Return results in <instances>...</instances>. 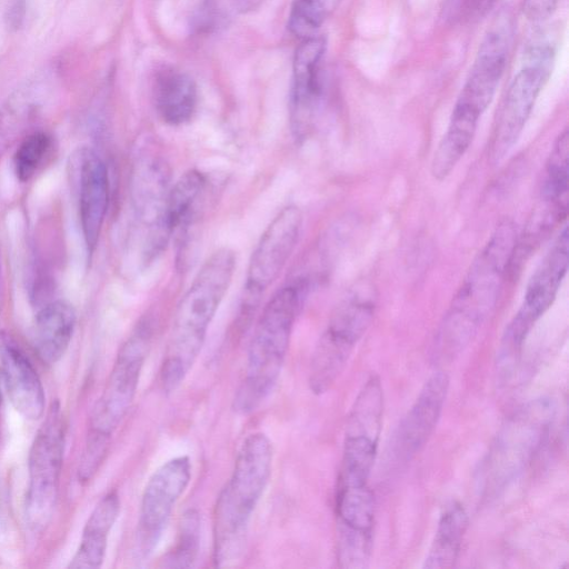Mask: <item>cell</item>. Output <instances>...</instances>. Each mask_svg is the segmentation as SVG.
<instances>
[{
	"instance_id": "cell-1",
	"label": "cell",
	"mask_w": 569,
	"mask_h": 569,
	"mask_svg": "<svg viewBox=\"0 0 569 569\" xmlns=\"http://www.w3.org/2000/svg\"><path fill=\"white\" fill-rule=\"evenodd\" d=\"M518 238L515 223L501 221L470 264L436 339L433 357L439 361L465 349L495 309Z\"/></svg>"
},
{
	"instance_id": "cell-2",
	"label": "cell",
	"mask_w": 569,
	"mask_h": 569,
	"mask_svg": "<svg viewBox=\"0 0 569 569\" xmlns=\"http://www.w3.org/2000/svg\"><path fill=\"white\" fill-rule=\"evenodd\" d=\"M234 269V252L229 248L216 250L203 262L181 298L173 315L160 369L164 393H172L180 387L199 357Z\"/></svg>"
},
{
	"instance_id": "cell-3",
	"label": "cell",
	"mask_w": 569,
	"mask_h": 569,
	"mask_svg": "<svg viewBox=\"0 0 569 569\" xmlns=\"http://www.w3.org/2000/svg\"><path fill=\"white\" fill-rule=\"evenodd\" d=\"M307 289V279H293L279 288L263 307L249 343L244 375L233 398L237 413L247 416L256 411L277 386Z\"/></svg>"
},
{
	"instance_id": "cell-4",
	"label": "cell",
	"mask_w": 569,
	"mask_h": 569,
	"mask_svg": "<svg viewBox=\"0 0 569 569\" xmlns=\"http://www.w3.org/2000/svg\"><path fill=\"white\" fill-rule=\"evenodd\" d=\"M273 447L267 435H248L237 453L230 478L213 508V562L237 561L243 551L250 520L272 472Z\"/></svg>"
},
{
	"instance_id": "cell-5",
	"label": "cell",
	"mask_w": 569,
	"mask_h": 569,
	"mask_svg": "<svg viewBox=\"0 0 569 569\" xmlns=\"http://www.w3.org/2000/svg\"><path fill=\"white\" fill-rule=\"evenodd\" d=\"M376 290L368 282L355 284L331 315L312 355L309 387L315 395L331 389L376 310Z\"/></svg>"
},
{
	"instance_id": "cell-6",
	"label": "cell",
	"mask_w": 569,
	"mask_h": 569,
	"mask_svg": "<svg viewBox=\"0 0 569 569\" xmlns=\"http://www.w3.org/2000/svg\"><path fill=\"white\" fill-rule=\"evenodd\" d=\"M153 333L154 321L146 316L120 347L106 388L94 406L88 438L109 442L126 417L136 397Z\"/></svg>"
},
{
	"instance_id": "cell-7",
	"label": "cell",
	"mask_w": 569,
	"mask_h": 569,
	"mask_svg": "<svg viewBox=\"0 0 569 569\" xmlns=\"http://www.w3.org/2000/svg\"><path fill=\"white\" fill-rule=\"evenodd\" d=\"M170 168L150 141L142 142L132 169L131 193L134 211L143 232V262H151L170 239L166 212Z\"/></svg>"
},
{
	"instance_id": "cell-8",
	"label": "cell",
	"mask_w": 569,
	"mask_h": 569,
	"mask_svg": "<svg viewBox=\"0 0 569 569\" xmlns=\"http://www.w3.org/2000/svg\"><path fill=\"white\" fill-rule=\"evenodd\" d=\"M302 212L296 204L282 208L262 232L249 261L240 311L246 325L261 297L278 279L298 242Z\"/></svg>"
},
{
	"instance_id": "cell-9",
	"label": "cell",
	"mask_w": 569,
	"mask_h": 569,
	"mask_svg": "<svg viewBox=\"0 0 569 569\" xmlns=\"http://www.w3.org/2000/svg\"><path fill=\"white\" fill-rule=\"evenodd\" d=\"M63 419L59 403L51 406L29 455L26 516L33 530L43 529L54 510L63 456Z\"/></svg>"
},
{
	"instance_id": "cell-10",
	"label": "cell",
	"mask_w": 569,
	"mask_h": 569,
	"mask_svg": "<svg viewBox=\"0 0 569 569\" xmlns=\"http://www.w3.org/2000/svg\"><path fill=\"white\" fill-rule=\"evenodd\" d=\"M192 475L188 456L163 462L148 479L142 491L137 543L139 552L148 556L157 546L180 497Z\"/></svg>"
},
{
	"instance_id": "cell-11",
	"label": "cell",
	"mask_w": 569,
	"mask_h": 569,
	"mask_svg": "<svg viewBox=\"0 0 569 569\" xmlns=\"http://www.w3.org/2000/svg\"><path fill=\"white\" fill-rule=\"evenodd\" d=\"M569 232L565 227L533 272L521 306L507 328L503 338L506 353L520 348L539 318L551 307L567 273Z\"/></svg>"
},
{
	"instance_id": "cell-12",
	"label": "cell",
	"mask_w": 569,
	"mask_h": 569,
	"mask_svg": "<svg viewBox=\"0 0 569 569\" xmlns=\"http://www.w3.org/2000/svg\"><path fill=\"white\" fill-rule=\"evenodd\" d=\"M549 401L537 400L520 409L503 427L490 453L488 471L495 480H508L531 459L552 419Z\"/></svg>"
},
{
	"instance_id": "cell-13",
	"label": "cell",
	"mask_w": 569,
	"mask_h": 569,
	"mask_svg": "<svg viewBox=\"0 0 569 569\" xmlns=\"http://www.w3.org/2000/svg\"><path fill=\"white\" fill-rule=\"evenodd\" d=\"M513 31L508 12L499 14L485 34L458 104L481 116L493 99L502 77Z\"/></svg>"
},
{
	"instance_id": "cell-14",
	"label": "cell",
	"mask_w": 569,
	"mask_h": 569,
	"mask_svg": "<svg viewBox=\"0 0 569 569\" xmlns=\"http://www.w3.org/2000/svg\"><path fill=\"white\" fill-rule=\"evenodd\" d=\"M551 72L546 68L523 63L513 78L490 138L488 156L491 163L500 162L517 142Z\"/></svg>"
},
{
	"instance_id": "cell-15",
	"label": "cell",
	"mask_w": 569,
	"mask_h": 569,
	"mask_svg": "<svg viewBox=\"0 0 569 569\" xmlns=\"http://www.w3.org/2000/svg\"><path fill=\"white\" fill-rule=\"evenodd\" d=\"M323 36L302 40L295 52L289 120L293 138L305 140L311 132L321 97L320 63L326 51Z\"/></svg>"
},
{
	"instance_id": "cell-16",
	"label": "cell",
	"mask_w": 569,
	"mask_h": 569,
	"mask_svg": "<svg viewBox=\"0 0 569 569\" xmlns=\"http://www.w3.org/2000/svg\"><path fill=\"white\" fill-rule=\"evenodd\" d=\"M449 388V378L435 372L423 385L415 403L401 420L397 433V449L410 458L427 442L437 426Z\"/></svg>"
},
{
	"instance_id": "cell-17",
	"label": "cell",
	"mask_w": 569,
	"mask_h": 569,
	"mask_svg": "<svg viewBox=\"0 0 569 569\" xmlns=\"http://www.w3.org/2000/svg\"><path fill=\"white\" fill-rule=\"evenodd\" d=\"M0 361L9 398L24 418L39 419L44 411L41 381L13 337L0 331Z\"/></svg>"
},
{
	"instance_id": "cell-18",
	"label": "cell",
	"mask_w": 569,
	"mask_h": 569,
	"mask_svg": "<svg viewBox=\"0 0 569 569\" xmlns=\"http://www.w3.org/2000/svg\"><path fill=\"white\" fill-rule=\"evenodd\" d=\"M79 214L83 239L91 256L98 244L109 203L108 171L102 159L87 150L79 174Z\"/></svg>"
},
{
	"instance_id": "cell-19",
	"label": "cell",
	"mask_w": 569,
	"mask_h": 569,
	"mask_svg": "<svg viewBox=\"0 0 569 569\" xmlns=\"http://www.w3.org/2000/svg\"><path fill=\"white\" fill-rule=\"evenodd\" d=\"M207 184L206 176L197 169H191L171 186L166 221L170 238L176 236L180 256L188 246L193 226L200 218Z\"/></svg>"
},
{
	"instance_id": "cell-20",
	"label": "cell",
	"mask_w": 569,
	"mask_h": 569,
	"mask_svg": "<svg viewBox=\"0 0 569 569\" xmlns=\"http://www.w3.org/2000/svg\"><path fill=\"white\" fill-rule=\"evenodd\" d=\"M153 101L156 111L164 123L174 127L188 123L198 104L196 82L181 70L164 68L156 76Z\"/></svg>"
},
{
	"instance_id": "cell-21",
	"label": "cell",
	"mask_w": 569,
	"mask_h": 569,
	"mask_svg": "<svg viewBox=\"0 0 569 569\" xmlns=\"http://www.w3.org/2000/svg\"><path fill=\"white\" fill-rule=\"evenodd\" d=\"M74 325V309L62 300L47 303L37 313L32 339L42 361L52 365L63 356L71 340Z\"/></svg>"
},
{
	"instance_id": "cell-22",
	"label": "cell",
	"mask_w": 569,
	"mask_h": 569,
	"mask_svg": "<svg viewBox=\"0 0 569 569\" xmlns=\"http://www.w3.org/2000/svg\"><path fill=\"white\" fill-rule=\"evenodd\" d=\"M120 512L116 491L100 499L84 526L80 546L69 565L72 569L99 568L104 559L108 536Z\"/></svg>"
},
{
	"instance_id": "cell-23",
	"label": "cell",
	"mask_w": 569,
	"mask_h": 569,
	"mask_svg": "<svg viewBox=\"0 0 569 569\" xmlns=\"http://www.w3.org/2000/svg\"><path fill=\"white\" fill-rule=\"evenodd\" d=\"M468 526V515L459 502L448 505L438 521L423 568L447 569L455 566Z\"/></svg>"
},
{
	"instance_id": "cell-24",
	"label": "cell",
	"mask_w": 569,
	"mask_h": 569,
	"mask_svg": "<svg viewBox=\"0 0 569 569\" xmlns=\"http://www.w3.org/2000/svg\"><path fill=\"white\" fill-rule=\"evenodd\" d=\"M201 519L196 509H188L180 518L174 546L163 555L160 567L190 568L193 566L200 546Z\"/></svg>"
},
{
	"instance_id": "cell-25",
	"label": "cell",
	"mask_w": 569,
	"mask_h": 569,
	"mask_svg": "<svg viewBox=\"0 0 569 569\" xmlns=\"http://www.w3.org/2000/svg\"><path fill=\"white\" fill-rule=\"evenodd\" d=\"M341 0H293L288 16L289 31L300 39L316 36Z\"/></svg>"
},
{
	"instance_id": "cell-26",
	"label": "cell",
	"mask_w": 569,
	"mask_h": 569,
	"mask_svg": "<svg viewBox=\"0 0 569 569\" xmlns=\"http://www.w3.org/2000/svg\"><path fill=\"white\" fill-rule=\"evenodd\" d=\"M569 186V131L566 128L557 138L548 157L540 197L556 199L568 197Z\"/></svg>"
},
{
	"instance_id": "cell-27",
	"label": "cell",
	"mask_w": 569,
	"mask_h": 569,
	"mask_svg": "<svg viewBox=\"0 0 569 569\" xmlns=\"http://www.w3.org/2000/svg\"><path fill=\"white\" fill-rule=\"evenodd\" d=\"M50 146L51 138L44 132H34L21 142L14 154V170L20 181L26 182L34 176Z\"/></svg>"
},
{
	"instance_id": "cell-28",
	"label": "cell",
	"mask_w": 569,
	"mask_h": 569,
	"mask_svg": "<svg viewBox=\"0 0 569 569\" xmlns=\"http://www.w3.org/2000/svg\"><path fill=\"white\" fill-rule=\"evenodd\" d=\"M21 104L20 100L12 101L0 112V157L28 119L30 108L24 110Z\"/></svg>"
},
{
	"instance_id": "cell-29",
	"label": "cell",
	"mask_w": 569,
	"mask_h": 569,
	"mask_svg": "<svg viewBox=\"0 0 569 569\" xmlns=\"http://www.w3.org/2000/svg\"><path fill=\"white\" fill-rule=\"evenodd\" d=\"M220 21V11L216 0H202L193 11L190 28L196 34L210 33Z\"/></svg>"
},
{
	"instance_id": "cell-30",
	"label": "cell",
	"mask_w": 569,
	"mask_h": 569,
	"mask_svg": "<svg viewBox=\"0 0 569 569\" xmlns=\"http://www.w3.org/2000/svg\"><path fill=\"white\" fill-rule=\"evenodd\" d=\"M458 18L466 21H477L483 18L495 6L496 0H457Z\"/></svg>"
},
{
	"instance_id": "cell-31",
	"label": "cell",
	"mask_w": 569,
	"mask_h": 569,
	"mask_svg": "<svg viewBox=\"0 0 569 569\" xmlns=\"http://www.w3.org/2000/svg\"><path fill=\"white\" fill-rule=\"evenodd\" d=\"M559 0H523V13L533 21L549 18L558 6Z\"/></svg>"
},
{
	"instance_id": "cell-32",
	"label": "cell",
	"mask_w": 569,
	"mask_h": 569,
	"mask_svg": "<svg viewBox=\"0 0 569 569\" xmlns=\"http://www.w3.org/2000/svg\"><path fill=\"white\" fill-rule=\"evenodd\" d=\"M26 12V2L24 0H14L8 8L6 20L7 26L10 29H18L23 19Z\"/></svg>"
},
{
	"instance_id": "cell-33",
	"label": "cell",
	"mask_w": 569,
	"mask_h": 569,
	"mask_svg": "<svg viewBox=\"0 0 569 569\" xmlns=\"http://www.w3.org/2000/svg\"><path fill=\"white\" fill-rule=\"evenodd\" d=\"M266 0H233L237 9L241 12H249L258 9Z\"/></svg>"
},
{
	"instance_id": "cell-34",
	"label": "cell",
	"mask_w": 569,
	"mask_h": 569,
	"mask_svg": "<svg viewBox=\"0 0 569 569\" xmlns=\"http://www.w3.org/2000/svg\"><path fill=\"white\" fill-rule=\"evenodd\" d=\"M2 298H3V289H2L1 268H0V309H1V306H2Z\"/></svg>"
}]
</instances>
